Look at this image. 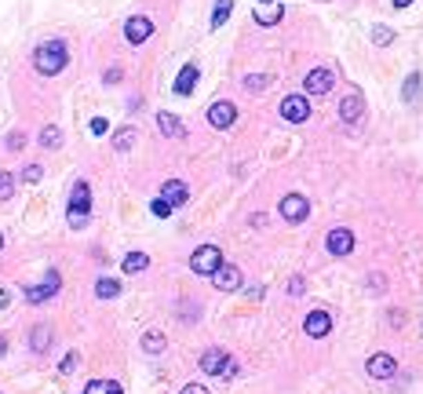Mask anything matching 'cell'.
<instances>
[{
  "instance_id": "cell-1",
  "label": "cell",
  "mask_w": 423,
  "mask_h": 394,
  "mask_svg": "<svg viewBox=\"0 0 423 394\" xmlns=\"http://www.w3.org/2000/svg\"><path fill=\"white\" fill-rule=\"evenodd\" d=\"M66 62H70V52H66V44H62V41H48V44H41L33 52V66H37V73H44V77L62 73V70H66Z\"/></svg>"
},
{
  "instance_id": "cell-2",
  "label": "cell",
  "mask_w": 423,
  "mask_h": 394,
  "mask_svg": "<svg viewBox=\"0 0 423 394\" xmlns=\"http://www.w3.org/2000/svg\"><path fill=\"white\" fill-rule=\"evenodd\" d=\"M88 215H92V190H88L84 179H77L73 183V194H70V226L73 230H81V226L88 223Z\"/></svg>"
},
{
  "instance_id": "cell-3",
  "label": "cell",
  "mask_w": 423,
  "mask_h": 394,
  "mask_svg": "<svg viewBox=\"0 0 423 394\" xmlns=\"http://www.w3.org/2000/svg\"><path fill=\"white\" fill-rule=\"evenodd\" d=\"M201 368L208 376H223V380H234L237 376V362L230 358L226 351H219V347H208L201 354Z\"/></svg>"
},
{
  "instance_id": "cell-4",
  "label": "cell",
  "mask_w": 423,
  "mask_h": 394,
  "mask_svg": "<svg viewBox=\"0 0 423 394\" xmlns=\"http://www.w3.org/2000/svg\"><path fill=\"white\" fill-rule=\"evenodd\" d=\"M223 266V252H219V245H201L194 256H190V270L194 274H201V277H212L215 270Z\"/></svg>"
},
{
  "instance_id": "cell-5",
  "label": "cell",
  "mask_w": 423,
  "mask_h": 394,
  "mask_svg": "<svg viewBox=\"0 0 423 394\" xmlns=\"http://www.w3.org/2000/svg\"><path fill=\"white\" fill-rule=\"evenodd\" d=\"M303 88H306V92H311V95H328L332 88H336V73H332L328 66H317V70H311V73H306Z\"/></svg>"
},
{
  "instance_id": "cell-6",
  "label": "cell",
  "mask_w": 423,
  "mask_h": 394,
  "mask_svg": "<svg viewBox=\"0 0 423 394\" xmlns=\"http://www.w3.org/2000/svg\"><path fill=\"white\" fill-rule=\"evenodd\" d=\"M234 121H237V106H234V103H226V99H219V103H212V106H208V124H212V128L226 132Z\"/></svg>"
},
{
  "instance_id": "cell-7",
  "label": "cell",
  "mask_w": 423,
  "mask_h": 394,
  "mask_svg": "<svg viewBox=\"0 0 423 394\" xmlns=\"http://www.w3.org/2000/svg\"><path fill=\"white\" fill-rule=\"evenodd\" d=\"M150 37H153V22L146 15H132L124 22V41L128 44H143V41H150Z\"/></svg>"
},
{
  "instance_id": "cell-8",
  "label": "cell",
  "mask_w": 423,
  "mask_h": 394,
  "mask_svg": "<svg viewBox=\"0 0 423 394\" xmlns=\"http://www.w3.org/2000/svg\"><path fill=\"white\" fill-rule=\"evenodd\" d=\"M281 117L288 124H303L311 117V103H306V95H288L285 103H281Z\"/></svg>"
},
{
  "instance_id": "cell-9",
  "label": "cell",
  "mask_w": 423,
  "mask_h": 394,
  "mask_svg": "<svg viewBox=\"0 0 423 394\" xmlns=\"http://www.w3.org/2000/svg\"><path fill=\"white\" fill-rule=\"evenodd\" d=\"M325 248L332 252V256H351L354 252V234L347 230V226H336V230H328Z\"/></svg>"
},
{
  "instance_id": "cell-10",
  "label": "cell",
  "mask_w": 423,
  "mask_h": 394,
  "mask_svg": "<svg viewBox=\"0 0 423 394\" xmlns=\"http://www.w3.org/2000/svg\"><path fill=\"white\" fill-rule=\"evenodd\" d=\"M365 373L373 380H391L398 373V362H394V354H373V358L365 362Z\"/></svg>"
},
{
  "instance_id": "cell-11",
  "label": "cell",
  "mask_w": 423,
  "mask_h": 394,
  "mask_svg": "<svg viewBox=\"0 0 423 394\" xmlns=\"http://www.w3.org/2000/svg\"><path fill=\"white\" fill-rule=\"evenodd\" d=\"M306 212H311V205H306L303 194H285L281 197V215H285L288 223H303Z\"/></svg>"
},
{
  "instance_id": "cell-12",
  "label": "cell",
  "mask_w": 423,
  "mask_h": 394,
  "mask_svg": "<svg viewBox=\"0 0 423 394\" xmlns=\"http://www.w3.org/2000/svg\"><path fill=\"white\" fill-rule=\"evenodd\" d=\"M303 328H306V336L322 339V336L332 333V314L328 311H311V314H306V322H303Z\"/></svg>"
},
{
  "instance_id": "cell-13",
  "label": "cell",
  "mask_w": 423,
  "mask_h": 394,
  "mask_svg": "<svg viewBox=\"0 0 423 394\" xmlns=\"http://www.w3.org/2000/svg\"><path fill=\"white\" fill-rule=\"evenodd\" d=\"M281 15H285L281 0H259V4H255V22H259V26H277Z\"/></svg>"
},
{
  "instance_id": "cell-14",
  "label": "cell",
  "mask_w": 423,
  "mask_h": 394,
  "mask_svg": "<svg viewBox=\"0 0 423 394\" xmlns=\"http://www.w3.org/2000/svg\"><path fill=\"white\" fill-rule=\"evenodd\" d=\"M55 288H59V270H48L44 285H30V288H26V299H30V303H44V299L55 296Z\"/></svg>"
},
{
  "instance_id": "cell-15",
  "label": "cell",
  "mask_w": 423,
  "mask_h": 394,
  "mask_svg": "<svg viewBox=\"0 0 423 394\" xmlns=\"http://www.w3.org/2000/svg\"><path fill=\"white\" fill-rule=\"evenodd\" d=\"M212 282H215L219 292H237L241 288V270H237V266H230V263H223L219 270L212 274Z\"/></svg>"
},
{
  "instance_id": "cell-16",
  "label": "cell",
  "mask_w": 423,
  "mask_h": 394,
  "mask_svg": "<svg viewBox=\"0 0 423 394\" xmlns=\"http://www.w3.org/2000/svg\"><path fill=\"white\" fill-rule=\"evenodd\" d=\"M157 197H164V201H168L172 208H179V205H186V201H190V190H186V183H179V179H168V183L161 186V194H157Z\"/></svg>"
},
{
  "instance_id": "cell-17",
  "label": "cell",
  "mask_w": 423,
  "mask_h": 394,
  "mask_svg": "<svg viewBox=\"0 0 423 394\" xmlns=\"http://www.w3.org/2000/svg\"><path fill=\"white\" fill-rule=\"evenodd\" d=\"M197 81H201V70L190 62V66H183V70H179V77H175V95H190L197 88Z\"/></svg>"
},
{
  "instance_id": "cell-18",
  "label": "cell",
  "mask_w": 423,
  "mask_h": 394,
  "mask_svg": "<svg viewBox=\"0 0 423 394\" xmlns=\"http://www.w3.org/2000/svg\"><path fill=\"white\" fill-rule=\"evenodd\" d=\"M157 132L168 135V139H183V135H186L183 121H179L175 113H157Z\"/></svg>"
},
{
  "instance_id": "cell-19",
  "label": "cell",
  "mask_w": 423,
  "mask_h": 394,
  "mask_svg": "<svg viewBox=\"0 0 423 394\" xmlns=\"http://www.w3.org/2000/svg\"><path fill=\"white\" fill-rule=\"evenodd\" d=\"M362 113H365V99H362V95H347V99L340 103V117L347 121V124H354Z\"/></svg>"
},
{
  "instance_id": "cell-20",
  "label": "cell",
  "mask_w": 423,
  "mask_h": 394,
  "mask_svg": "<svg viewBox=\"0 0 423 394\" xmlns=\"http://www.w3.org/2000/svg\"><path fill=\"white\" fill-rule=\"evenodd\" d=\"M164 347H168V336H164L161 328H150V333H143V351L146 354H161Z\"/></svg>"
},
{
  "instance_id": "cell-21",
  "label": "cell",
  "mask_w": 423,
  "mask_h": 394,
  "mask_svg": "<svg viewBox=\"0 0 423 394\" xmlns=\"http://www.w3.org/2000/svg\"><path fill=\"white\" fill-rule=\"evenodd\" d=\"M121 266H124V274H143L150 266V256H146V252H128Z\"/></svg>"
},
{
  "instance_id": "cell-22",
  "label": "cell",
  "mask_w": 423,
  "mask_h": 394,
  "mask_svg": "<svg viewBox=\"0 0 423 394\" xmlns=\"http://www.w3.org/2000/svg\"><path fill=\"white\" fill-rule=\"evenodd\" d=\"M48 343H51V328L48 325H33V333H30V347L37 354H44L48 351Z\"/></svg>"
},
{
  "instance_id": "cell-23",
  "label": "cell",
  "mask_w": 423,
  "mask_h": 394,
  "mask_svg": "<svg viewBox=\"0 0 423 394\" xmlns=\"http://www.w3.org/2000/svg\"><path fill=\"white\" fill-rule=\"evenodd\" d=\"M84 394H124L121 384H113V380H92V384L84 387Z\"/></svg>"
},
{
  "instance_id": "cell-24",
  "label": "cell",
  "mask_w": 423,
  "mask_h": 394,
  "mask_svg": "<svg viewBox=\"0 0 423 394\" xmlns=\"http://www.w3.org/2000/svg\"><path fill=\"white\" fill-rule=\"evenodd\" d=\"M230 11H234V0H219V4L212 8V30L223 26V22L230 19Z\"/></svg>"
},
{
  "instance_id": "cell-25",
  "label": "cell",
  "mask_w": 423,
  "mask_h": 394,
  "mask_svg": "<svg viewBox=\"0 0 423 394\" xmlns=\"http://www.w3.org/2000/svg\"><path fill=\"white\" fill-rule=\"evenodd\" d=\"M41 146H48V150L62 146V132L55 128V124H44V128H41Z\"/></svg>"
},
{
  "instance_id": "cell-26",
  "label": "cell",
  "mask_w": 423,
  "mask_h": 394,
  "mask_svg": "<svg viewBox=\"0 0 423 394\" xmlns=\"http://www.w3.org/2000/svg\"><path fill=\"white\" fill-rule=\"evenodd\" d=\"M117 292H121V285L113 282V277H99V285H95V296L99 299H113Z\"/></svg>"
},
{
  "instance_id": "cell-27",
  "label": "cell",
  "mask_w": 423,
  "mask_h": 394,
  "mask_svg": "<svg viewBox=\"0 0 423 394\" xmlns=\"http://www.w3.org/2000/svg\"><path fill=\"white\" fill-rule=\"evenodd\" d=\"M132 143H135V128H121L117 135H113V150H132Z\"/></svg>"
},
{
  "instance_id": "cell-28",
  "label": "cell",
  "mask_w": 423,
  "mask_h": 394,
  "mask_svg": "<svg viewBox=\"0 0 423 394\" xmlns=\"http://www.w3.org/2000/svg\"><path fill=\"white\" fill-rule=\"evenodd\" d=\"M402 95H405V103H413V99L420 95V73H409V77H405V88H402Z\"/></svg>"
},
{
  "instance_id": "cell-29",
  "label": "cell",
  "mask_w": 423,
  "mask_h": 394,
  "mask_svg": "<svg viewBox=\"0 0 423 394\" xmlns=\"http://www.w3.org/2000/svg\"><path fill=\"white\" fill-rule=\"evenodd\" d=\"M11 194H15V175H11V172H0V201H8Z\"/></svg>"
},
{
  "instance_id": "cell-30",
  "label": "cell",
  "mask_w": 423,
  "mask_h": 394,
  "mask_svg": "<svg viewBox=\"0 0 423 394\" xmlns=\"http://www.w3.org/2000/svg\"><path fill=\"white\" fill-rule=\"evenodd\" d=\"M150 212L157 215V219H168V215H172L175 208H172V205H168V201H164V197H153V205H150Z\"/></svg>"
},
{
  "instance_id": "cell-31",
  "label": "cell",
  "mask_w": 423,
  "mask_h": 394,
  "mask_svg": "<svg viewBox=\"0 0 423 394\" xmlns=\"http://www.w3.org/2000/svg\"><path fill=\"white\" fill-rule=\"evenodd\" d=\"M266 84H270V77H266V73H252V77H245V88H252V92H263Z\"/></svg>"
},
{
  "instance_id": "cell-32",
  "label": "cell",
  "mask_w": 423,
  "mask_h": 394,
  "mask_svg": "<svg viewBox=\"0 0 423 394\" xmlns=\"http://www.w3.org/2000/svg\"><path fill=\"white\" fill-rule=\"evenodd\" d=\"M373 41H376L380 48H387V44L394 41V33H391L387 26H373Z\"/></svg>"
},
{
  "instance_id": "cell-33",
  "label": "cell",
  "mask_w": 423,
  "mask_h": 394,
  "mask_svg": "<svg viewBox=\"0 0 423 394\" xmlns=\"http://www.w3.org/2000/svg\"><path fill=\"white\" fill-rule=\"evenodd\" d=\"M22 146H26V135L22 132H11L8 135V150H22Z\"/></svg>"
},
{
  "instance_id": "cell-34",
  "label": "cell",
  "mask_w": 423,
  "mask_h": 394,
  "mask_svg": "<svg viewBox=\"0 0 423 394\" xmlns=\"http://www.w3.org/2000/svg\"><path fill=\"white\" fill-rule=\"evenodd\" d=\"M77 362H81V358H77V354H66V358H62V365H59V373H73V368H77Z\"/></svg>"
},
{
  "instance_id": "cell-35",
  "label": "cell",
  "mask_w": 423,
  "mask_h": 394,
  "mask_svg": "<svg viewBox=\"0 0 423 394\" xmlns=\"http://www.w3.org/2000/svg\"><path fill=\"white\" fill-rule=\"evenodd\" d=\"M41 175H44V172L37 168V164H30V168L22 172V179H26V183H37V179H41Z\"/></svg>"
},
{
  "instance_id": "cell-36",
  "label": "cell",
  "mask_w": 423,
  "mask_h": 394,
  "mask_svg": "<svg viewBox=\"0 0 423 394\" xmlns=\"http://www.w3.org/2000/svg\"><path fill=\"white\" fill-rule=\"evenodd\" d=\"M288 292H292V296H303V277H299V274L288 282Z\"/></svg>"
},
{
  "instance_id": "cell-37",
  "label": "cell",
  "mask_w": 423,
  "mask_h": 394,
  "mask_svg": "<svg viewBox=\"0 0 423 394\" xmlns=\"http://www.w3.org/2000/svg\"><path fill=\"white\" fill-rule=\"evenodd\" d=\"M368 288H373V296H380V292H383V277L373 274V277H368Z\"/></svg>"
},
{
  "instance_id": "cell-38",
  "label": "cell",
  "mask_w": 423,
  "mask_h": 394,
  "mask_svg": "<svg viewBox=\"0 0 423 394\" xmlns=\"http://www.w3.org/2000/svg\"><path fill=\"white\" fill-rule=\"evenodd\" d=\"M179 394H208V387H201V384H186Z\"/></svg>"
},
{
  "instance_id": "cell-39",
  "label": "cell",
  "mask_w": 423,
  "mask_h": 394,
  "mask_svg": "<svg viewBox=\"0 0 423 394\" xmlns=\"http://www.w3.org/2000/svg\"><path fill=\"white\" fill-rule=\"evenodd\" d=\"M106 128H110V124H106V117H95V121H92V132H95V135H102Z\"/></svg>"
},
{
  "instance_id": "cell-40",
  "label": "cell",
  "mask_w": 423,
  "mask_h": 394,
  "mask_svg": "<svg viewBox=\"0 0 423 394\" xmlns=\"http://www.w3.org/2000/svg\"><path fill=\"white\" fill-rule=\"evenodd\" d=\"M117 81H121V70H117V66L106 70V84H117Z\"/></svg>"
},
{
  "instance_id": "cell-41",
  "label": "cell",
  "mask_w": 423,
  "mask_h": 394,
  "mask_svg": "<svg viewBox=\"0 0 423 394\" xmlns=\"http://www.w3.org/2000/svg\"><path fill=\"white\" fill-rule=\"evenodd\" d=\"M8 303H11V292H8V288H0V311H4Z\"/></svg>"
},
{
  "instance_id": "cell-42",
  "label": "cell",
  "mask_w": 423,
  "mask_h": 394,
  "mask_svg": "<svg viewBox=\"0 0 423 394\" xmlns=\"http://www.w3.org/2000/svg\"><path fill=\"white\" fill-rule=\"evenodd\" d=\"M391 4H394V8H409L413 0H391Z\"/></svg>"
},
{
  "instance_id": "cell-43",
  "label": "cell",
  "mask_w": 423,
  "mask_h": 394,
  "mask_svg": "<svg viewBox=\"0 0 423 394\" xmlns=\"http://www.w3.org/2000/svg\"><path fill=\"white\" fill-rule=\"evenodd\" d=\"M4 351H8V339H4V336H0V358H4Z\"/></svg>"
},
{
  "instance_id": "cell-44",
  "label": "cell",
  "mask_w": 423,
  "mask_h": 394,
  "mask_svg": "<svg viewBox=\"0 0 423 394\" xmlns=\"http://www.w3.org/2000/svg\"><path fill=\"white\" fill-rule=\"evenodd\" d=\"M0 248H4V234H0Z\"/></svg>"
}]
</instances>
